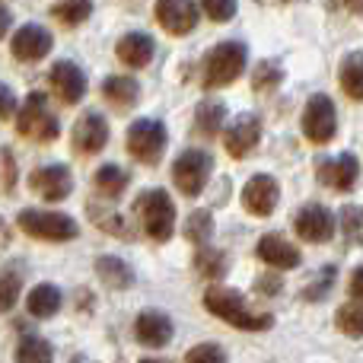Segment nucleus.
<instances>
[{
	"mask_svg": "<svg viewBox=\"0 0 363 363\" xmlns=\"http://www.w3.org/2000/svg\"><path fill=\"white\" fill-rule=\"evenodd\" d=\"M204 306L207 313H213L217 319L230 322L233 328H242V332H264L271 328V315L268 313H252L245 306L242 294L230 287H211L204 294Z\"/></svg>",
	"mask_w": 363,
	"mask_h": 363,
	"instance_id": "obj_1",
	"label": "nucleus"
},
{
	"mask_svg": "<svg viewBox=\"0 0 363 363\" xmlns=\"http://www.w3.org/2000/svg\"><path fill=\"white\" fill-rule=\"evenodd\" d=\"M134 213H138L140 226L150 239L157 242H166L172 236V226H176V204L172 198L163 191V188H150L144 191L138 201H134Z\"/></svg>",
	"mask_w": 363,
	"mask_h": 363,
	"instance_id": "obj_2",
	"label": "nucleus"
},
{
	"mask_svg": "<svg viewBox=\"0 0 363 363\" xmlns=\"http://www.w3.org/2000/svg\"><path fill=\"white\" fill-rule=\"evenodd\" d=\"M16 131L29 140H38V144H51L61 134V125L48 112V102L42 93H29V99L23 102V108L16 112Z\"/></svg>",
	"mask_w": 363,
	"mask_h": 363,
	"instance_id": "obj_3",
	"label": "nucleus"
},
{
	"mask_svg": "<svg viewBox=\"0 0 363 363\" xmlns=\"http://www.w3.org/2000/svg\"><path fill=\"white\" fill-rule=\"evenodd\" d=\"M245 70V45L242 42H223L207 55L204 64V86H230L233 80H239V74Z\"/></svg>",
	"mask_w": 363,
	"mask_h": 363,
	"instance_id": "obj_4",
	"label": "nucleus"
},
{
	"mask_svg": "<svg viewBox=\"0 0 363 363\" xmlns=\"http://www.w3.org/2000/svg\"><path fill=\"white\" fill-rule=\"evenodd\" d=\"M16 223L29 236L51 239V242H64V239H74L80 233L67 213H55V211H23L16 217Z\"/></svg>",
	"mask_w": 363,
	"mask_h": 363,
	"instance_id": "obj_5",
	"label": "nucleus"
},
{
	"mask_svg": "<svg viewBox=\"0 0 363 363\" xmlns=\"http://www.w3.org/2000/svg\"><path fill=\"white\" fill-rule=\"evenodd\" d=\"M211 169H213V160L211 153L204 150H185L182 157L176 160V166H172V182H176V188L182 194H201L207 185V179H211Z\"/></svg>",
	"mask_w": 363,
	"mask_h": 363,
	"instance_id": "obj_6",
	"label": "nucleus"
},
{
	"mask_svg": "<svg viewBox=\"0 0 363 363\" xmlns=\"http://www.w3.org/2000/svg\"><path fill=\"white\" fill-rule=\"evenodd\" d=\"M128 150H131L134 160L140 163H157L166 150V128L163 121L153 118H140L128 128Z\"/></svg>",
	"mask_w": 363,
	"mask_h": 363,
	"instance_id": "obj_7",
	"label": "nucleus"
},
{
	"mask_svg": "<svg viewBox=\"0 0 363 363\" xmlns=\"http://www.w3.org/2000/svg\"><path fill=\"white\" fill-rule=\"evenodd\" d=\"M338 131V118H335V102L328 96L315 93L309 96L306 112H303V134H306L313 144H328Z\"/></svg>",
	"mask_w": 363,
	"mask_h": 363,
	"instance_id": "obj_8",
	"label": "nucleus"
},
{
	"mask_svg": "<svg viewBox=\"0 0 363 363\" xmlns=\"http://www.w3.org/2000/svg\"><path fill=\"white\" fill-rule=\"evenodd\" d=\"M29 188L35 194H42L45 201H64L74 188V176H70L67 166L61 163H51V166H42L29 176Z\"/></svg>",
	"mask_w": 363,
	"mask_h": 363,
	"instance_id": "obj_9",
	"label": "nucleus"
},
{
	"mask_svg": "<svg viewBox=\"0 0 363 363\" xmlns=\"http://www.w3.org/2000/svg\"><path fill=\"white\" fill-rule=\"evenodd\" d=\"M294 226H296V236L306 239V242H328L332 233H335V217H332L328 207L309 204V207H303V211L296 213Z\"/></svg>",
	"mask_w": 363,
	"mask_h": 363,
	"instance_id": "obj_10",
	"label": "nucleus"
},
{
	"mask_svg": "<svg viewBox=\"0 0 363 363\" xmlns=\"http://www.w3.org/2000/svg\"><path fill=\"white\" fill-rule=\"evenodd\" d=\"M157 19L169 35H188L194 29V23H198V6L191 0H160Z\"/></svg>",
	"mask_w": 363,
	"mask_h": 363,
	"instance_id": "obj_11",
	"label": "nucleus"
},
{
	"mask_svg": "<svg viewBox=\"0 0 363 363\" xmlns=\"http://www.w3.org/2000/svg\"><path fill=\"white\" fill-rule=\"evenodd\" d=\"M51 45H55L51 32L42 29V26H35V23H29V26H23V29H16L10 48H13V57H19V61H42V57L51 51Z\"/></svg>",
	"mask_w": 363,
	"mask_h": 363,
	"instance_id": "obj_12",
	"label": "nucleus"
},
{
	"mask_svg": "<svg viewBox=\"0 0 363 363\" xmlns=\"http://www.w3.org/2000/svg\"><path fill=\"white\" fill-rule=\"evenodd\" d=\"M51 89L57 93V99L67 102V106H74V102L83 99V93H86V77H83V70L77 67L74 61H57L55 67H51Z\"/></svg>",
	"mask_w": 363,
	"mask_h": 363,
	"instance_id": "obj_13",
	"label": "nucleus"
},
{
	"mask_svg": "<svg viewBox=\"0 0 363 363\" xmlns=\"http://www.w3.org/2000/svg\"><path fill=\"white\" fill-rule=\"evenodd\" d=\"M277 198H281V188H277V182L271 176H252L245 182L242 204H245V211L255 213V217H268L277 207Z\"/></svg>",
	"mask_w": 363,
	"mask_h": 363,
	"instance_id": "obj_14",
	"label": "nucleus"
},
{
	"mask_svg": "<svg viewBox=\"0 0 363 363\" xmlns=\"http://www.w3.org/2000/svg\"><path fill=\"white\" fill-rule=\"evenodd\" d=\"M258 138H262V118L252 115V112H245V115H239L236 125L226 131V150H230V157L242 160L255 150Z\"/></svg>",
	"mask_w": 363,
	"mask_h": 363,
	"instance_id": "obj_15",
	"label": "nucleus"
},
{
	"mask_svg": "<svg viewBox=\"0 0 363 363\" xmlns=\"http://www.w3.org/2000/svg\"><path fill=\"white\" fill-rule=\"evenodd\" d=\"M172 319L166 313H157V309H147V313L138 315V322H134V335H138L140 345L147 347H163L169 345L172 338Z\"/></svg>",
	"mask_w": 363,
	"mask_h": 363,
	"instance_id": "obj_16",
	"label": "nucleus"
},
{
	"mask_svg": "<svg viewBox=\"0 0 363 363\" xmlns=\"http://www.w3.org/2000/svg\"><path fill=\"white\" fill-rule=\"evenodd\" d=\"M258 258H262L268 268H277V271H290V268L300 264V252H296V245L287 242L281 233H268V236H262V242H258Z\"/></svg>",
	"mask_w": 363,
	"mask_h": 363,
	"instance_id": "obj_17",
	"label": "nucleus"
},
{
	"mask_svg": "<svg viewBox=\"0 0 363 363\" xmlns=\"http://www.w3.org/2000/svg\"><path fill=\"white\" fill-rule=\"evenodd\" d=\"M319 179L325 182L328 188H335V191H347V188H354V182L360 179L357 157H354V153H341V157L319 163Z\"/></svg>",
	"mask_w": 363,
	"mask_h": 363,
	"instance_id": "obj_18",
	"label": "nucleus"
},
{
	"mask_svg": "<svg viewBox=\"0 0 363 363\" xmlns=\"http://www.w3.org/2000/svg\"><path fill=\"white\" fill-rule=\"evenodd\" d=\"M108 140V125L99 112L80 115V121L74 125V144L80 153H99Z\"/></svg>",
	"mask_w": 363,
	"mask_h": 363,
	"instance_id": "obj_19",
	"label": "nucleus"
},
{
	"mask_svg": "<svg viewBox=\"0 0 363 363\" xmlns=\"http://www.w3.org/2000/svg\"><path fill=\"white\" fill-rule=\"evenodd\" d=\"M153 51H157V45L147 32H128L118 42V57L128 67H147L153 61Z\"/></svg>",
	"mask_w": 363,
	"mask_h": 363,
	"instance_id": "obj_20",
	"label": "nucleus"
},
{
	"mask_svg": "<svg viewBox=\"0 0 363 363\" xmlns=\"http://www.w3.org/2000/svg\"><path fill=\"white\" fill-rule=\"evenodd\" d=\"M61 303H64V296L55 284H38V287H32V294L26 296V306H29V313L35 315V319L55 315L57 309H61Z\"/></svg>",
	"mask_w": 363,
	"mask_h": 363,
	"instance_id": "obj_21",
	"label": "nucleus"
},
{
	"mask_svg": "<svg viewBox=\"0 0 363 363\" xmlns=\"http://www.w3.org/2000/svg\"><path fill=\"white\" fill-rule=\"evenodd\" d=\"M96 274H99L102 284L112 290H128L134 284V271L115 255H102L99 262H96Z\"/></svg>",
	"mask_w": 363,
	"mask_h": 363,
	"instance_id": "obj_22",
	"label": "nucleus"
},
{
	"mask_svg": "<svg viewBox=\"0 0 363 363\" xmlns=\"http://www.w3.org/2000/svg\"><path fill=\"white\" fill-rule=\"evenodd\" d=\"M102 93H106V99L112 102V106L128 108L138 102L140 86H138V80H131V77H108V80L102 83Z\"/></svg>",
	"mask_w": 363,
	"mask_h": 363,
	"instance_id": "obj_23",
	"label": "nucleus"
},
{
	"mask_svg": "<svg viewBox=\"0 0 363 363\" xmlns=\"http://www.w3.org/2000/svg\"><path fill=\"white\" fill-rule=\"evenodd\" d=\"M338 77H341V89L351 99H363V51H354V55L345 57Z\"/></svg>",
	"mask_w": 363,
	"mask_h": 363,
	"instance_id": "obj_24",
	"label": "nucleus"
},
{
	"mask_svg": "<svg viewBox=\"0 0 363 363\" xmlns=\"http://www.w3.org/2000/svg\"><path fill=\"white\" fill-rule=\"evenodd\" d=\"M223 118H226L223 102H201L198 112H194V128L204 138H217L220 128H223Z\"/></svg>",
	"mask_w": 363,
	"mask_h": 363,
	"instance_id": "obj_25",
	"label": "nucleus"
},
{
	"mask_svg": "<svg viewBox=\"0 0 363 363\" xmlns=\"http://www.w3.org/2000/svg\"><path fill=\"white\" fill-rule=\"evenodd\" d=\"M128 182H131V176H128L121 166H102V169L96 172V188H99L102 198H118L128 188Z\"/></svg>",
	"mask_w": 363,
	"mask_h": 363,
	"instance_id": "obj_26",
	"label": "nucleus"
},
{
	"mask_svg": "<svg viewBox=\"0 0 363 363\" xmlns=\"http://www.w3.org/2000/svg\"><path fill=\"white\" fill-rule=\"evenodd\" d=\"M51 13H55L57 23H64V26H80V23H86L89 13H93V0H57Z\"/></svg>",
	"mask_w": 363,
	"mask_h": 363,
	"instance_id": "obj_27",
	"label": "nucleus"
},
{
	"mask_svg": "<svg viewBox=\"0 0 363 363\" xmlns=\"http://www.w3.org/2000/svg\"><path fill=\"white\" fill-rule=\"evenodd\" d=\"M16 360L19 363H51L55 354H51V345L42 338H23L16 347Z\"/></svg>",
	"mask_w": 363,
	"mask_h": 363,
	"instance_id": "obj_28",
	"label": "nucleus"
},
{
	"mask_svg": "<svg viewBox=\"0 0 363 363\" xmlns=\"http://www.w3.org/2000/svg\"><path fill=\"white\" fill-rule=\"evenodd\" d=\"M194 268L204 277H223L226 274V255L217 249H201L198 258H194Z\"/></svg>",
	"mask_w": 363,
	"mask_h": 363,
	"instance_id": "obj_29",
	"label": "nucleus"
},
{
	"mask_svg": "<svg viewBox=\"0 0 363 363\" xmlns=\"http://www.w3.org/2000/svg\"><path fill=\"white\" fill-rule=\"evenodd\" d=\"M211 233H213V217L207 211H194L191 217H188V223H185V236L191 239L194 245H204L207 239H211Z\"/></svg>",
	"mask_w": 363,
	"mask_h": 363,
	"instance_id": "obj_30",
	"label": "nucleus"
},
{
	"mask_svg": "<svg viewBox=\"0 0 363 363\" xmlns=\"http://www.w3.org/2000/svg\"><path fill=\"white\" fill-rule=\"evenodd\" d=\"M341 230H345L347 242L363 245V211L360 207H345V211H341Z\"/></svg>",
	"mask_w": 363,
	"mask_h": 363,
	"instance_id": "obj_31",
	"label": "nucleus"
},
{
	"mask_svg": "<svg viewBox=\"0 0 363 363\" xmlns=\"http://www.w3.org/2000/svg\"><path fill=\"white\" fill-rule=\"evenodd\" d=\"M335 322H338V328L345 335L360 338L363 335V306H341L338 315H335Z\"/></svg>",
	"mask_w": 363,
	"mask_h": 363,
	"instance_id": "obj_32",
	"label": "nucleus"
},
{
	"mask_svg": "<svg viewBox=\"0 0 363 363\" xmlns=\"http://www.w3.org/2000/svg\"><path fill=\"white\" fill-rule=\"evenodd\" d=\"M281 80H284L281 67H274V64H258L255 77H252V86H255L258 93H268V89H274Z\"/></svg>",
	"mask_w": 363,
	"mask_h": 363,
	"instance_id": "obj_33",
	"label": "nucleus"
},
{
	"mask_svg": "<svg viewBox=\"0 0 363 363\" xmlns=\"http://www.w3.org/2000/svg\"><path fill=\"white\" fill-rule=\"evenodd\" d=\"M201 6L213 23H230L236 16V0H201Z\"/></svg>",
	"mask_w": 363,
	"mask_h": 363,
	"instance_id": "obj_34",
	"label": "nucleus"
},
{
	"mask_svg": "<svg viewBox=\"0 0 363 363\" xmlns=\"http://www.w3.org/2000/svg\"><path fill=\"white\" fill-rule=\"evenodd\" d=\"M16 294H19V277L13 274V271H4V274H0V313L13 309Z\"/></svg>",
	"mask_w": 363,
	"mask_h": 363,
	"instance_id": "obj_35",
	"label": "nucleus"
},
{
	"mask_svg": "<svg viewBox=\"0 0 363 363\" xmlns=\"http://www.w3.org/2000/svg\"><path fill=\"white\" fill-rule=\"evenodd\" d=\"M185 363H226V354L217 345H198L185 354Z\"/></svg>",
	"mask_w": 363,
	"mask_h": 363,
	"instance_id": "obj_36",
	"label": "nucleus"
},
{
	"mask_svg": "<svg viewBox=\"0 0 363 363\" xmlns=\"http://www.w3.org/2000/svg\"><path fill=\"white\" fill-rule=\"evenodd\" d=\"M332 281H335V268H328V274H325V281H315V284H309L306 287V300H322V296H325V290L332 287Z\"/></svg>",
	"mask_w": 363,
	"mask_h": 363,
	"instance_id": "obj_37",
	"label": "nucleus"
},
{
	"mask_svg": "<svg viewBox=\"0 0 363 363\" xmlns=\"http://www.w3.org/2000/svg\"><path fill=\"white\" fill-rule=\"evenodd\" d=\"M10 115H16V96L10 93V86L0 83V121L10 118Z\"/></svg>",
	"mask_w": 363,
	"mask_h": 363,
	"instance_id": "obj_38",
	"label": "nucleus"
},
{
	"mask_svg": "<svg viewBox=\"0 0 363 363\" xmlns=\"http://www.w3.org/2000/svg\"><path fill=\"white\" fill-rule=\"evenodd\" d=\"M351 296L363 303V268L354 271V277H351Z\"/></svg>",
	"mask_w": 363,
	"mask_h": 363,
	"instance_id": "obj_39",
	"label": "nucleus"
},
{
	"mask_svg": "<svg viewBox=\"0 0 363 363\" xmlns=\"http://www.w3.org/2000/svg\"><path fill=\"white\" fill-rule=\"evenodd\" d=\"M258 290H264V296H271V290H281V277H262L258 281Z\"/></svg>",
	"mask_w": 363,
	"mask_h": 363,
	"instance_id": "obj_40",
	"label": "nucleus"
},
{
	"mask_svg": "<svg viewBox=\"0 0 363 363\" xmlns=\"http://www.w3.org/2000/svg\"><path fill=\"white\" fill-rule=\"evenodd\" d=\"M4 157V163H6V188H13V182H16V172H13V160H10V153H0Z\"/></svg>",
	"mask_w": 363,
	"mask_h": 363,
	"instance_id": "obj_41",
	"label": "nucleus"
},
{
	"mask_svg": "<svg viewBox=\"0 0 363 363\" xmlns=\"http://www.w3.org/2000/svg\"><path fill=\"white\" fill-rule=\"evenodd\" d=\"M6 29H10V10H6V6H0V38L6 35Z\"/></svg>",
	"mask_w": 363,
	"mask_h": 363,
	"instance_id": "obj_42",
	"label": "nucleus"
},
{
	"mask_svg": "<svg viewBox=\"0 0 363 363\" xmlns=\"http://www.w3.org/2000/svg\"><path fill=\"white\" fill-rule=\"evenodd\" d=\"M347 13H363V0H338Z\"/></svg>",
	"mask_w": 363,
	"mask_h": 363,
	"instance_id": "obj_43",
	"label": "nucleus"
},
{
	"mask_svg": "<svg viewBox=\"0 0 363 363\" xmlns=\"http://www.w3.org/2000/svg\"><path fill=\"white\" fill-rule=\"evenodd\" d=\"M144 363H153V360H144Z\"/></svg>",
	"mask_w": 363,
	"mask_h": 363,
	"instance_id": "obj_44",
	"label": "nucleus"
}]
</instances>
